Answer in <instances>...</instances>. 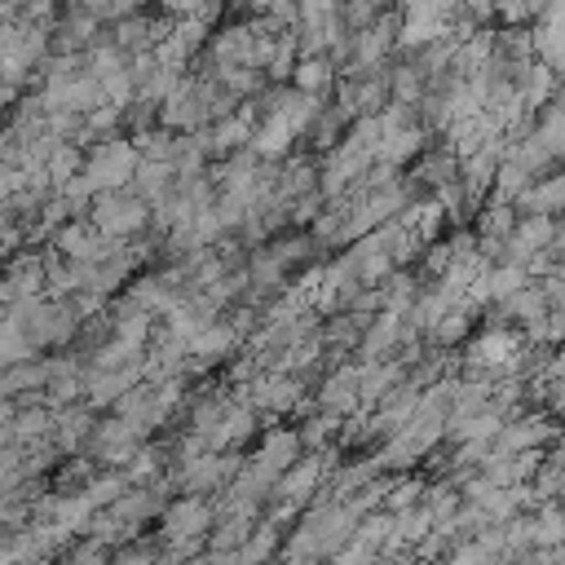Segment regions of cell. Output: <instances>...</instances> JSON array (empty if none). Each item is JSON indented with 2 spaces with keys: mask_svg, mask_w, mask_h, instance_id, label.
I'll use <instances>...</instances> for the list:
<instances>
[{
  "mask_svg": "<svg viewBox=\"0 0 565 565\" xmlns=\"http://www.w3.org/2000/svg\"><path fill=\"white\" fill-rule=\"evenodd\" d=\"M141 154L132 146L128 132H115V137H102L84 150V168L79 177L88 181L93 194H106V190H128L132 185V172H137Z\"/></svg>",
  "mask_w": 565,
  "mask_h": 565,
  "instance_id": "6da1fadb",
  "label": "cell"
},
{
  "mask_svg": "<svg viewBox=\"0 0 565 565\" xmlns=\"http://www.w3.org/2000/svg\"><path fill=\"white\" fill-rule=\"evenodd\" d=\"M88 225L115 243H132L137 234L150 230V203L137 199L132 190H106V194H93L88 203Z\"/></svg>",
  "mask_w": 565,
  "mask_h": 565,
  "instance_id": "7a4b0ae2",
  "label": "cell"
},
{
  "mask_svg": "<svg viewBox=\"0 0 565 565\" xmlns=\"http://www.w3.org/2000/svg\"><path fill=\"white\" fill-rule=\"evenodd\" d=\"M521 349H525V340H521L516 327H486V331H477V335L463 340V358L459 362L472 366V371H486V375L503 380V375H512Z\"/></svg>",
  "mask_w": 565,
  "mask_h": 565,
  "instance_id": "3957f363",
  "label": "cell"
},
{
  "mask_svg": "<svg viewBox=\"0 0 565 565\" xmlns=\"http://www.w3.org/2000/svg\"><path fill=\"white\" fill-rule=\"evenodd\" d=\"M556 419L547 415V411H534V406H525V411H516L512 419H503V428L494 433V441H490V455H525V450H552V441H556Z\"/></svg>",
  "mask_w": 565,
  "mask_h": 565,
  "instance_id": "277c9868",
  "label": "cell"
},
{
  "mask_svg": "<svg viewBox=\"0 0 565 565\" xmlns=\"http://www.w3.org/2000/svg\"><path fill=\"white\" fill-rule=\"evenodd\" d=\"M216 521V503L207 494H177L163 503L159 525H163V543H185V539H207Z\"/></svg>",
  "mask_w": 565,
  "mask_h": 565,
  "instance_id": "5b68a950",
  "label": "cell"
},
{
  "mask_svg": "<svg viewBox=\"0 0 565 565\" xmlns=\"http://www.w3.org/2000/svg\"><path fill=\"white\" fill-rule=\"evenodd\" d=\"M159 128H168V132H181V137H190V132H203L207 128V102H203V84H199V75H181V84L168 93V102L159 106Z\"/></svg>",
  "mask_w": 565,
  "mask_h": 565,
  "instance_id": "8992f818",
  "label": "cell"
},
{
  "mask_svg": "<svg viewBox=\"0 0 565 565\" xmlns=\"http://www.w3.org/2000/svg\"><path fill=\"white\" fill-rule=\"evenodd\" d=\"M141 446H146V437H141L137 428H128L124 419L106 415V419H97V424H93V437H88L84 455H88L97 468H124Z\"/></svg>",
  "mask_w": 565,
  "mask_h": 565,
  "instance_id": "52a82bcc",
  "label": "cell"
},
{
  "mask_svg": "<svg viewBox=\"0 0 565 565\" xmlns=\"http://www.w3.org/2000/svg\"><path fill=\"white\" fill-rule=\"evenodd\" d=\"M358 380H362V366H358V362H335V366L318 380V388H313V406H318V411H331V415H340V419L358 415V411H362Z\"/></svg>",
  "mask_w": 565,
  "mask_h": 565,
  "instance_id": "ba28073f",
  "label": "cell"
},
{
  "mask_svg": "<svg viewBox=\"0 0 565 565\" xmlns=\"http://www.w3.org/2000/svg\"><path fill=\"white\" fill-rule=\"evenodd\" d=\"M115 247H119V243L106 238V234H97V230L88 225V216H71V221L57 225L53 238H49V252H57L62 260H102V256H110Z\"/></svg>",
  "mask_w": 565,
  "mask_h": 565,
  "instance_id": "9c48e42d",
  "label": "cell"
},
{
  "mask_svg": "<svg viewBox=\"0 0 565 565\" xmlns=\"http://www.w3.org/2000/svg\"><path fill=\"white\" fill-rule=\"evenodd\" d=\"M252 128H256V106H252V102H243V106H238L234 115H225V119H212V124L199 132L207 159H225V154H234V150H247Z\"/></svg>",
  "mask_w": 565,
  "mask_h": 565,
  "instance_id": "30bf717a",
  "label": "cell"
},
{
  "mask_svg": "<svg viewBox=\"0 0 565 565\" xmlns=\"http://www.w3.org/2000/svg\"><path fill=\"white\" fill-rule=\"evenodd\" d=\"M406 318L402 313H393V309H380L375 318H371V327L362 331V340H358V362H388V358H397V349H402V340H406Z\"/></svg>",
  "mask_w": 565,
  "mask_h": 565,
  "instance_id": "8fae6325",
  "label": "cell"
},
{
  "mask_svg": "<svg viewBox=\"0 0 565 565\" xmlns=\"http://www.w3.org/2000/svg\"><path fill=\"white\" fill-rule=\"evenodd\" d=\"M93 424H97V411L88 402H71V406H57L53 411V433L49 441L57 446V455H84L88 437H93Z\"/></svg>",
  "mask_w": 565,
  "mask_h": 565,
  "instance_id": "7c38bea8",
  "label": "cell"
},
{
  "mask_svg": "<svg viewBox=\"0 0 565 565\" xmlns=\"http://www.w3.org/2000/svg\"><path fill=\"white\" fill-rule=\"evenodd\" d=\"M110 415H115V419H124L128 428H137L146 441H150V437H154V433L168 424V419H163V411L154 406V384H150V380L132 384V388H128V393H124V397L110 406Z\"/></svg>",
  "mask_w": 565,
  "mask_h": 565,
  "instance_id": "4fadbf2b",
  "label": "cell"
},
{
  "mask_svg": "<svg viewBox=\"0 0 565 565\" xmlns=\"http://www.w3.org/2000/svg\"><path fill=\"white\" fill-rule=\"evenodd\" d=\"M459 177V159L450 154V146L441 141V146H424V154L411 163V177H406V185L415 190V194H437L446 181H455Z\"/></svg>",
  "mask_w": 565,
  "mask_h": 565,
  "instance_id": "5bb4252c",
  "label": "cell"
},
{
  "mask_svg": "<svg viewBox=\"0 0 565 565\" xmlns=\"http://www.w3.org/2000/svg\"><path fill=\"white\" fill-rule=\"evenodd\" d=\"M362 366V380H358V397H362V411H375L388 393H397L406 384V362L388 358V362H358Z\"/></svg>",
  "mask_w": 565,
  "mask_h": 565,
  "instance_id": "9a60e30c",
  "label": "cell"
},
{
  "mask_svg": "<svg viewBox=\"0 0 565 565\" xmlns=\"http://www.w3.org/2000/svg\"><path fill=\"white\" fill-rule=\"evenodd\" d=\"M291 141H296V128L282 119V115H256V128H252V141L247 150L265 163H278L291 154Z\"/></svg>",
  "mask_w": 565,
  "mask_h": 565,
  "instance_id": "2e32d148",
  "label": "cell"
},
{
  "mask_svg": "<svg viewBox=\"0 0 565 565\" xmlns=\"http://www.w3.org/2000/svg\"><path fill=\"white\" fill-rule=\"evenodd\" d=\"M44 393V358H26L0 371V397H22V402H40Z\"/></svg>",
  "mask_w": 565,
  "mask_h": 565,
  "instance_id": "e0dca14e",
  "label": "cell"
},
{
  "mask_svg": "<svg viewBox=\"0 0 565 565\" xmlns=\"http://www.w3.org/2000/svg\"><path fill=\"white\" fill-rule=\"evenodd\" d=\"M335 79H340V71H335L331 57H300L287 84L300 88V93H309V97H318V102H327L335 93Z\"/></svg>",
  "mask_w": 565,
  "mask_h": 565,
  "instance_id": "ac0fdd59",
  "label": "cell"
},
{
  "mask_svg": "<svg viewBox=\"0 0 565 565\" xmlns=\"http://www.w3.org/2000/svg\"><path fill=\"white\" fill-rule=\"evenodd\" d=\"M296 62H300L296 31H291V26H287V31H274V35H269V49H265V62H260V75H265L269 84H287L291 71H296Z\"/></svg>",
  "mask_w": 565,
  "mask_h": 565,
  "instance_id": "d6986e66",
  "label": "cell"
},
{
  "mask_svg": "<svg viewBox=\"0 0 565 565\" xmlns=\"http://www.w3.org/2000/svg\"><path fill=\"white\" fill-rule=\"evenodd\" d=\"M472 322H477V309L468 305V300H459V305H450L437 322H433V331L424 335L433 349H455V344H463L468 335H472Z\"/></svg>",
  "mask_w": 565,
  "mask_h": 565,
  "instance_id": "ffe728a7",
  "label": "cell"
},
{
  "mask_svg": "<svg viewBox=\"0 0 565 565\" xmlns=\"http://www.w3.org/2000/svg\"><path fill=\"white\" fill-rule=\"evenodd\" d=\"M128 190L154 207V203H163V199L177 190V172H172V163H150V159H141L137 172H132V185H128Z\"/></svg>",
  "mask_w": 565,
  "mask_h": 565,
  "instance_id": "44dd1931",
  "label": "cell"
},
{
  "mask_svg": "<svg viewBox=\"0 0 565 565\" xmlns=\"http://www.w3.org/2000/svg\"><path fill=\"white\" fill-rule=\"evenodd\" d=\"M499 428H503V415L481 406L472 415H450L446 419V441H494Z\"/></svg>",
  "mask_w": 565,
  "mask_h": 565,
  "instance_id": "7402d4cb",
  "label": "cell"
},
{
  "mask_svg": "<svg viewBox=\"0 0 565 565\" xmlns=\"http://www.w3.org/2000/svg\"><path fill=\"white\" fill-rule=\"evenodd\" d=\"M282 539H287V530L260 516V521L252 525L247 543H243V565H269V561H278V556H282Z\"/></svg>",
  "mask_w": 565,
  "mask_h": 565,
  "instance_id": "603a6c76",
  "label": "cell"
},
{
  "mask_svg": "<svg viewBox=\"0 0 565 565\" xmlns=\"http://www.w3.org/2000/svg\"><path fill=\"white\" fill-rule=\"evenodd\" d=\"M340 415H331V411H305V424L296 428V437H300V450H327V446H335V437H340Z\"/></svg>",
  "mask_w": 565,
  "mask_h": 565,
  "instance_id": "cb8c5ba5",
  "label": "cell"
},
{
  "mask_svg": "<svg viewBox=\"0 0 565 565\" xmlns=\"http://www.w3.org/2000/svg\"><path fill=\"white\" fill-rule=\"evenodd\" d=\"M530 137H534V141H539V146L561 163V159H565V106H556V102H552V106H543V110L534 115Z\"/></svg>",
  "mask_w": 565,
  "mask_h": 565,
  "instance_id": "d4e9b609",
  "label": "cell"
},
{
  "mask_svg": "<svg viewBox=\"0 0 565 565\" xmlns=\"http://www.w3.org/2000/svg\"><path fill=\"white\" fill-rule=\"evenodd\" d=\"M481 282H486V296H490V305H499V300H508L512 291H521V287L530 282V274H525L521 265H508V260H494V265H486V274H481Z\"/></svg>",
  "mask_w": 565,
  "mask_h": 565,
  "instance_id": "484cf974",
  "label": "cell"
},
{
  "mask_svg": "<svg viewBox=\"0 0 565 565\" xmlns=\"http://www.w3.org/2000/svg\"><path fill=\"white\" fill-rule=\"evenodd\" d=\"M424 499V477L415 472H393L388 477V490H384V512H406Z\"/></svg>",
  "mask_w": 565,
  "mask_h": 565,
  "instance_id": "4316f807",
  "label": "cell"
},
{
  "mask_svg": "<svg viewBox=\"0 0 565 565\" xmlns=\"http://www.w3.org/2000/svg\"><path fill=\"white\" fill-rule=\"evenodd\" d=\"M530 521H534V547L565 543V512H561V503H539V508H530Z\"/></svg>",
  "mask_w": 565,
  "mask_h": 565,
  "instance_id": "83f0119b",
  "label": "cell"
},
{
  "mask_svg": "<svg viewBox=\"0 0 565 565\" xmlns=\"http://www.w3.org/2000/svg\"><path fill=\"white\" fill-rule=\"evenodd\" d=\"M26 358H35V344L4 318V322H0V371L13 366V362H26Z\"/></svg>",
  "mask_w": 565,
  "mask_h": 565,
  "instance_id": "f1b7e54d",
  "label": "cell"
},
{
  "mask_svg": "<svg viewBox=\"0 0 565 565\" xmlns=\"http://www.w3.org/2000/svg\"><path fill=\"white\" fill-rule=\"evenodd\" d=\"M110 561V547L106 543H97V539H79V543H66L62 547V556H57V565H106Z\"/></svg>",
  "mask_w": 565,
  "mask_h": 565,
  "instance_id": "f546056e",
  "label": "cell"
},
{
  "mask_svg": "<svg viewBox=\"0 0 565 565\" xmlns=\"http://www.w3.org/2000/svg\"><path fill=\"white\" fill-rule=\"evenodd\" d=\"M494 22L499 26H525L530 22L525 0H494Z\"/></svg>",
  "mask_w": 565,
  "mask_h": 565,
  "instance_id": "4dcf8cb0",
  "label": "cell"
},
{
  "mask_svg": "<svg viewBox=\"0 0 565 565\" xmlns=\"http://www.w3.org/2000/svg\"><path fill=\"white\" fill-rule=\"evenodd\" d=\"M455 18H468V22L481 31V26H490V22H494V0H463Z\"/></svg>",
  "mask_w": 565,
  "mask_h": 565,
  "instance_id": "1f68e13d",
  "label": "cell"
},
{
  "mask_svg": "<svg viewBox=\"0 0 565 565\" xmlns=\"http://www.w3.org/2000/svg\"><path fill=\"white\" fill-rule=\"evenodd\" d=\"M203 4H207V0H163V13H168L172 22H181V18H199Z\"/></svg>",
  "mask_w": 565,
  "mask_h": 565,
  "instance_id": "d6a6232c",
  "label": "cell"
},
{
  "mask_svg": "<svg viewBox=\"0 0 565 565\" xmlns=\"http://www.w3.org/2000/svg\"><path fill=\"white\" fill-rule=\"evenodd\" d=\"M18 102H22V93H18L13 84H4V79H0V115H9Z\"/></svg>",
  "mask_w": 565,
  "mask_h": 565,
  "instance_id": "836d02e7",
  "label": "cell"
},
{
  "mask_svg": "<svg viewBox=\"0 0 565 565\" xmlns=\"http://www.w3.org/2000/svg\"><path fill=\"white\" fill-rule=\"evenodd\" d=\"M428 4H433V9H437V13L446 18V22H450V18L459 13V4H463V0H428Z\"/></svg>",
  "mask_w": 565,
  "mask_h": 565,
  "instance_id": "e575fe53",
  "label": "cell"
},
{
  "mask_svg": "<svg viewBox=\"0 0 565 565\" xmlns=\"http://www.w3.org/2000/svg\"><path fill=\"white\" fill-rule=\"evenodd\" d=\"M552 375H561V380H565V344H556V349H552Z\"/></svg>",
  "mask_w": 565,
  "mask_h": 565,
  "instance_id": "d590c367",
  "label": "cell"
},
{
  "mask_svg": "<svg viewBox=\"0 0 565 565\" xmlns=\"http://www.w3.org/2000/svg\"><path fill=\"white\" fill-rule=\"evenodd\" d=\"M547 4H552V0H525V9H530V22H534V18H539Z\"/></svg>",
  "mask_w": 565,
  "mask_h": 565,
  "instance_id": "8d00e7d4",
  "label": "cell"
},
{
  "mask_svg": "<svg viewBox=\"0 0 565 565\" xmlns=\"http://www.w3.org/2000/svg\"><path fill=\"white\" fill-rule=\"evenodd\" d=\"M221 4H243V0H221Z\"/></svg>",
  "mask_w": 565,
  "mask_h": 565,
  "instance_id": "74e56055",
  "label": "cell"
},
{
  "mask_svg": "<svg viewBox=\"0 0 565 565\" xmlns=\"http://www.w3.org/2000/svg\"><path fill=\"white\" fill-rule=\"evenodd\" d=\"M561 512H565V499H561Z\"/></svg>",
  "mask_w": 565,
  "mask_h": 565,
  "instance_id": "f35d334b",
  "label": "cell"
},
{
  "mask_svg": "<svg viewBox=\"0 0 565 565\" xmlns=\"http://www.w3.org/2000/svg\"><path fill=\"white\" fill-rule=\"evenodd\" d=\"M0 18H9V13H0Z\"/></svg>",
  "mask_w": 565,
  "mask_h": 565,
  "instance_id": "ab89813d",
  "label": "cell"
}]
</instances>
